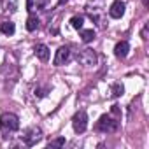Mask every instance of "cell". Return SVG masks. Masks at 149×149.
Instances as JSON below:
<instances>
[{
    "label": "cell",
    "instance_id": "1",
    "mask_svg": "<svg viewBox=\"0 0 149 149\" xmlns=\"http://www.w3.org/2000/svg\"><path fill=\"white\" fill-rule=\"evenodd\" d=\"M119 128V107L112 105L111 114H104L98 123H97V130L104 132V133H112Z\"/></svg>",
    "mask_w": 149,
    "mask_h": 149
},
{
    "label": "cell",
    "instance_id": "2",
    "mask_svg": "<svg viewBox=\"0 0 149 149\" xmlns=\"http://www.w3.org/2000/svg\"><path fill=\"white\" fill-rule=\"evenodd\" d=\"M0 126L6 133H13L19 128V118L13 112H4L0 116Z\"/></svg>",
    "mask_w": 149,
    "mask_h": 149
},
{
    "label": "cell",
    "instance_id": "3",
    "mask_svg": "<svg viewBox=\"0 0 149 149\" xmlns=\"http://www.w3.org/2000/svg\"><path fill=\"white\" fill-rule=\"evenodd\" d=\"M21 139H23V142H25L26 146H35V144L42 139V130L37 128V126H30V128H26V130L23 132Z\"/></svg>",
    "mask_w": 149,
    "mask_h": 149
},
{
    "label": "cell",
    "instance_id": "4",
    "mask_svg": "<svg viewBox=\"0 0 149 149\" xmlns=\"http://www.w3.org/2000/svg\"><path fill=\"white\" fill-rule=\"evenodd\" d=\"M72 126L76 130V133L86 132V128H88V114L84 111H77L72 118Z\"/></svg>",
    "mask_w": 149,
    "mask_h": 149
},
{
    "label": "cell",
    "instance_id": "5",
    "mask_svg": "<svg viewBox=\"0 0 149 149\" xmlns=\"http://www.w3.org/2000/svg\"><path fill=\"white\" fill-rule=\"evenodd\" d=\"M77 61L83 67H93V65H97V54L93 49H83L77 54Z\"/></svg>",
    "mask_w": 149,
    "mask_h": 149
},
{
    "label": "cell",
    "instance_id": "6",
    "mask_svg": "<svg viewBox=\"0 0 149 149\" xmlns=\"http://www.w3.org/2000/svg\"><path fill=\"white\" fill-rule=\"evenodd\" d=\"M70 58V49L67 46H61L58 51H56V56H54V65L60 67V65H65Z\"/></svg>",
    "mask_w": 149,
    "mask_h": 149
},
{
    "label": "cell",
    "instance_id": "7",
    "mask_svg": "<svg viewBox=\"0 0 149 149\" xmlns=\"http://www.w3.org/2000/svg\"><path fill=\"white\" fill-rule=\"evenodd\" d=\"M125 2H121V0H114L112 2V6H111V9H109V14H111V18H114V19H118V18H121L123 14H125Z\"/></svg>",
    "mask_w": 149,
    "mask_h": 149
},
{
    "label": "cell",
    "instance_id": "8",
    "mask_svg": "<svg viewBox=\"0 0 149 149\" xmlns=\"http://www.w3.org/2000/svg\"><path fill=\"white\" fill-rule=\"evenodd\" d=\"M128 51H130V44H128L126 40L118 42L116 47H114V54H116V58H119V60L126 58V56H128Z\"/></svg>",
    "mask_w": 149,
    "mask_h": 149
},
{
    "label": "cell",
    "instance_id": "9",
    "mask_svg": "<svg viewBox=\"0 0 149 149\" xmlns=\"http://www.w3.org/2000/svg\"><path fill=\"white\" fill-rule=\"evenodd\" d=\"M33 53H35V56L40 60V61H47L49 60V47L46 46V44H37L35 47H33Z\"/></svg>",
    "mask_w": 149,
    "mask_h": 149
},
{
    "label": "cell",
    "instance_id": "10",
    "mask_svg": "<svg viewBox=\"0 0 149 149\" xmlns=\"http://www.w3.org/2000/svg\"><path fill=\"white\" fill-rule=\"evenodd\" d=\"M46 4H47V0H26V9L30 13H35V11L44 9Z\"/></svg>",
    "mask_w": 149,
    "mask_h": 149
},
{
    "label": "cell",
    "instance_id": "11",
    "mask_svg": "<svg viewBox=\"0 0 149 149\" xmlns=\"http://www.w3.org/2000/svg\"><path fill=\"white\" fill-rule=\"evenodd\" d=\"M0 32H2L4 35H13L16 32V26L13 21H2L0 23Z\"/></svg>",
    "mask_w": 149,
    "mask_h": 149
},
{
    "label": "cell",
    "instance_id": "12",
    "mask_svg": "<svg viewBox=\"0 0 149 149\" xmlns=\"http://www.w3.org/2000/svg\"><path fill=\"white\" fill-rule=\"evenodd\" d=\"M37 28H39V18L32 14V16L26 19V30H28V32H35Z\"/></svg>",
    "mask_w": 149,
    "mask_h": 149
},
{
    "label": "cell",
    "instance_id": "13",
    "mask_svg": "<svg viewBox=\"0 0 149 149\" xmlns=\"http://www.w3.org/2000/svg\"><path fill=\"white\" fill-rule=\"evenodd\" d=\"M70 25L76 28V30H81L83 28V25H84V16H81V14H77V16H72V19H70Z\"/></svg>",
    "mask_w": 149,
    "mask_h": 149
},
{
    "label": "cell",
    "instance_id": "14",
    "mask_svg": "<svg viewBox=\"0 0 149 149\" xmlns=\"http://www.w3.org/2000/svg\"><path fill=\"white\" fill-rule=\"evenodd\" d=\"M81 39H83V42H91L95 39V30H83L81 28Z\"/></svg>",
    "mask_w": 149,
    "mask_h": 149
},
{
    "label": "cell",
    "instance_id": "15",
    "mask_svg": "<svg viewBox=\"0 0 149 149\" xmlns=\"http://www.w3.org/2000/svg\"><path fill=\"white\" fill-rule=\"evenodd\" d=\"M123 84L121 83H114L112 84V88H111V93H112V97H119V95H123Z\"/></svg>",
    "mask_w": 149,
    "mask_h": 149
},
{
    "label": "cell",
    "instance_id": "16",
    "mask_svg": "<svg viewBox=\"0 0 149 149\" xmlns=\"http://www.w3.org/2000/svg\"><path fill=\"white\" fill-rule=\"evenodd\" d=\"M61 146H65V139H63V137L54 139V140H51V142H49V147H61Z\"/></svg>",
    "mask_w": 149,
    "mask_h": 149
},
{
    "label": "cell",
    "instance_id": "17",
    "mask_svg": "<svg viewBox=\"0 0 149 149\" xmlns=\"http://www.w3.org/2000/svg\"><path fill=\"white\" fill-rule=\"evenodd\" d=\"M142 39H144V40L147 39V25H146V26L142 28Z\"/></svg>",
    "mask_w": 149,
    "mask_h": 149
},
{
    "label": "cell",
    "instance_id": "18",
    "mask_svg": "<svg viewBox=\"0 0 149 149\" xmlns=\"http://www.w3.org/2000/svg\"><path fill=\"white\" fill-rule=\"evenodd\" d=\"M58 4H60V6H63V4H67V0H58Z\"/></svg>",
    "mask_w": 149,
    "mask_h": 149
}]
</instances>
